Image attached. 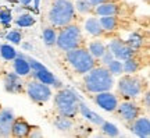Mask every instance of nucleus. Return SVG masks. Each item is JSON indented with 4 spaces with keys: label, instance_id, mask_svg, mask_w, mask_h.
Masks as SVG:
<instances>
[{
    "label": "nucleus",
    "instance_id": "f257e3e1",
    "mask_svg": "<svg viewBox=\"0 0 150 138\" xmlns=\"http://www.w3.org/2000/svg\"><path fill=\"white\" fill-rule=\"evenodd\" d=\"M85 88L92 94L103 92V91H111L114 87V77L107 70V67H93L85 73Z\"/></svg>",
    "mask_w": 150,
    "mask_h": 138
},
{
    "label": "nucleus",
    "instance_id": "f03ea898",
    "mask_svg": "<svg viewBox=\"0 0 150 138\" xmlns=\"http://www.w3.org/2000/svg\"><path fill=\"white\" fill-rule=\"evenodd\" d=\"M75 7L71 0H54L49 10V21L54 27H64L72 22Z\"/></svg>",
    "mask_w": 150,
    "mask_h": 138
},
{
    "label": "nucleus",
    "instance_id": "7ed1b4c3",
    "mask_svg": "<svg viewBox=\"0 0 150 138\" xmlns=\"http://www.w3.org/2000/svg\"><path fill=\"white\" fill-rule=\"evenodd\" d=\"M65 57L78 74H85L96 66V59L89 53V50L86 48L78 46L75 49H71L68 52H65Z\"/></svg>",
    "mask_w": 150,
    "mask_h": 138
},
{
    "label": "nucleus",
    "instance_id": "20e7f679",
    "mask_svg": "<svg viewBox=\"0 0 150 138\" xmlns=\"http://www.w3.org/2000/svg\"><path fill=\"white\" fill-rule=\"evenodd\" d=\"M79 98L71 89H60L54 95V106L60 114L68 117H75L79 112Z\"/></svg>",
    "mask_w": 150,
    "mask_h": 138
},
{
    "label": "nucleus",
    "instance_id": "39448f33",
    "mask_svg": "<svg viewBox=\"0 0 150 138\" xmlns=\"http://www.w3.org/2000/svg\"><path fill=\"white\" fill-rule=\"evenodd\" d=\"M60 28L61 29H60V32L57 34V38H56V45L60 50L68 52L71 49L81 46L83 38H82V32H81V28L78 25L68 24V25H64V27Z\"/></svg>",
    "mask_w": 150,
    "mask_h": 138
},
{
    "label": "nucleus",
    "instance_id": "423d86ee",
    "mask_svg": "<svg viewBox=\"0 0 150 138\" xmlns=\"http://www.w3.org/2000/svg\"><path fill=\"white\" fill-rule=\"evenodd\" d=\"M143 91V81L134 74H127L118 81V92L125 99H132L139 96Z\"/></svg>",
    "mask_w": 150,
    "mask_h": 138
},
{
    "label": "nucleus",
    "instance_id": "0eeeda50",
    "mask_svg": "<svg viewBox=\"0 0 150 138\" xmlns=\"http://www.w3.org/2000/svg\"><path fill=\"white\" fill-rule=\"evenodd\" d=\"M25 89H27L29 99H32L35 103H45L52 98V89L49 88V85L43 84L38 80L28 81Z\"/></svg>",
    "mask_w": 150,
    "mask_h": 138
},
{
    "label": "nucleus",
    "instance_id": "6e6552de",
    "mask_svg": "<svg viewBox=\"0 0 150 138\" xmlns=\"http://www.w3.org/2000/svg\"><path fill=\"white\" fill-rule=\"evenodd\" d=\"M115 110H117L118 116L122 119L124 122L127 123H132L136 119V117L140 114V109L139 106L136 105V103H134V102L131 101H124V102H118L117 107H115Z\"/></svg>",
    "mask_w": 150,
    "mask_h": 138
},
{
    "label": "nucleus",
    "instance_id": "1a4fd4ad",
    "mask_svg": "<svg viewBox=\"0 0 150 138\" xmlns=\"http://www.w3.org/2000/svg\"><path fill=\"white\" fill-rule=\"evenodd\" d=\"M108 50L114 54V57H117L118 60H127L129 57L135 56V50L132 48H129L125 41H121L118 38H114L110 45H108Z\"/></svg>",
    "mask_w": 150,
    "mask_h": 138
},
{
    "label": "nucleus",
    "instance_id": "9d476101",
    "mask_svg": "<svg viewBox=\"0 0 150 138\" xmlns=\"http://www.w3.org/2000/svg\"><path fill=\"white\" fill-rule=\"evenodd\" d=\"M95 102L97 103V106H100L103 110L106 112H115V107L118 105L117 96L111 94L110 91L97 92L95 95Z\"/></svg>",
    "mask_w": 150,
    "mask_h": 138
},
{
    "label": "nucleus",
    "instance_id": "9b49d317",
    "mask_svg": "<svg viewBox=\"0 0 150 138\" xmlns=\"http://www.w3.org/2000/svg\"><path fill=\"white\" fill-rule=\"evenodd\" d=\"M14 112L11 109H0V135L1 137H10L11 127L14 123Z\"/></svg>",
    "mask_w": 150,
    "mask_h": 138
},
{
    "label": "nucleus",
    "instance_id": "f8f14e48",
    "mask_svg": "<svg viewBox=\"0 0 150 138\" xmlns=\"http://www.w3.org/2000/svg\"><path fill=\"white\" fill-rule=\"evenodd\" d=\"M131 130L135 135H138L139 138H149L150 137V120L149 117L142 116L136 117L134 122L131 123Z\"/></svg>",
    "mask_w": 150,
    "mask_h": 138
},
{
    "label": "nucleus",
    "instance_id": "ddd939ff",
    "mask_svg": "<svg viewBox=\"0 0 150 138\" xmlns=\"http://www.w3.org/2000/svg\"><path fill=\"white\" fill-rule=\"evenodd\" d=\"M4 88L10 94H20L24 89V82L17 73H8L4 75Z\"/></svg>",
    "mask_w": 150,
    "mask_h": 138
},
{
    "label": "nucleus",
    "instance_id": "4468645a",
    "mask_svg": "<svg viewBox=\"0 0 150 138\" xmlns=\"http://www.w3.org/2000/svg\"><path fill=\"white\" fill-rule=\"evenodd\" d=\"M13 61H14V73H17L20 77H25L31 73V67L28 63V56H25L24 53L17 52V56Z\"/></svg>",
    "mask_w": 150,
    "mask_h": 138
},
{
    "label": "nucleus",
    "instance_id": "2eb2a0df",
    "mask_svg": "<svg viewBox=\"0 0 150 138\" xmlns=\"http://www.w3.org/2000/svg\"><path fill=\"white\" fill-rule=\"evenodd\" d=\"M31 126L28 124L27 120L24 119H14V123H13V127H11V135L17 138H25L28 137V134L31 131Z\"/></svg>",
    "mask_w": 150,
    "mask_h": 138
},
{
    "label": "nucleus",
    "instance_id": "dca6fc26",
    "mask_svg": "<svg viewBox=\"0 0 150 138\" xmlns=\"http://www.w3.org/2000/svg\"><path fill=\"white\" fill-rule=\"evenodd\" d=\"M33 77H35V80L40 81V82H43V84H46V85H53V87H57V88L61 87V82H60L47 69L39 70V71H33Z\"/></svg>",
    "mask_w": 150,
    "mask_h": 138
},
{
    "label": "nucleus",
    "instance_id": "f3484780",
    "mask_svg": "<svg viewBox=\"0 0 150 138\" xmlns=\"http://www.w3.org/2000/svg\"><path fill=\"white\" fill-rule=\"evenodd\" d=\"M120 9H118V6L115 3H112V1H104L102 4H99L95 7V13H96L97 16H117Z\"/></svg>",
    "mask_w": 150,
    "mask_h": 138
},
{
    "label": "nucleus",
    "instance_id": "a211bd4d",
    "mask_svg": "<svg viewBox=\"0 0 150 138\" xmlns=\"http://www.w3.org/2000/svg\"><path fill=\"white\" fill-rule=\"evenodd\" d=\"M85 31L88 34H91L92 36H100L103 35V28L100 25V21L96 17H91L85 21Z\"/></svg>",
    "mask_w": 150,
    "mask_h": 138
},
{
    "label": "nucleus",
    "instance_id": "6ab92c4d",
    "mask_svg": "<svg viewBox=\"0 0 150 138\" xmlns=\"http://www.w3.org/2000/svg\"><path fill=\"white\" fill-rule=\"evenodd\" d=\"M79 112H81V114L85 117L86 120H89V122H92L93 124H96V126H100L104 120H103L102 117L99 116L97 113H95V112H92L89 107L86 106L83 102H79Z\"/></svg>",
    "mask_w": 150,
    "mask_h": 138
},
{
    "label": "nucleus",
    "instance_id": "aec40b11",
    "mask_svg": "<svg viewBox=\"0 0 150 138\" xmlns=\"http://www.w3.org/2000/svg\"><path fill=\"white\" fill-rule=\"evenodd\" d=\"M54 126L57 130L60 131H70L72 126H74V122H72V117L64 116V114H59V116L54 119Z\"/></svg>",
    "mask_w": 150,
    "mask_h": 138
},
{
    "label": "nucleus",
    "instance_id": "412c9836",
    "mask_svg": "<svg viewBox=\"0 0 150 138\" xmlns=\"http://www.w3.org/2000/svg\"><path fill=\"white\" fill-rule=\"evenodd\" d=\"M99 21H100V25L104 32H112L117 29L118 20L115 16H103L99 18Z\"/></svg>",
    "mask_w": 150,
    "mask_h": 138
},
{
    "label": "nucleus",
    "instance_id": "4be33fe9",
    "mask_svg": "<svg viewBox=\"0 0 150 138\" xmlns=\"http://www.w3.org/2000/svg\"><path fill=\"white\" fill-rule=\"evenodd\" d=\"M106 46H104V43L100 42V41H92L89 45H88V50H89V53L93 56L95 59H100L103 56V53L106 52Z\"/></svg>",
    "mask_w": 150,
    "mask_h": 138
},
{
    "label": "nucleus",
    "instance_id": "5701e85b",
    "mask_svg": "<svg viewBox=\"0 0 150 138\" xmlns=\"http://www.w3.org/2000/svg\"><path fill=\"white\" fill-rule=\"evenodd\" d=\"M139 63H138V60L135 57H129L127 60H124L122 63V71L125 74H135V73H138V70H139Z\"/></svg>",
    "mask_w": 150,
    "mask_h": 138
},
{
    "label": "nucleus",
    "instance_id": "b1692460",
    "mask_svg": "<svg viewBox=\"0 0 150 138\" xmlns=\"http://www.w3.org/2000/svg\"><path fill=\"white\" fill-rule=\"evenodd\" d=\"M125 42H127V45H128L129 48H132L135 52H136V50H139V49L142 48V45H143V38H142V35L134 32V34L129 35L128 39H127Z\"/></svg>",
    "mask_w": 150,
    "mask_h": 138
},
{
    "label": "nucleus",
    "instance_id": "393cba45",
    "mask_svg": "<svg viewBox=\"0 0 150 138\" xmlns=\"http://www.w3.org/2000/svg\"><path fill=\"white\" fill-rule=\"evenodd\" d=\"M56 38H57V32L54 28H45L43 29V41L47 46H54L56 45Z\"/></svg>",
    "mask_w": 150,
    "mask_h": 138
},
{
    "label": "nucleus",
    "instance_id": "a878e982",
    "mask_svg": "<svg viewBox=\"0 0 150 138\" xmlns=\"http://www.w3.org/2000/svg\"><path fill=\"white\" fill-rule=\"evenodd\" d=\"M107 67V70L111 73L112 75H121L124 74L122 71V61H120L118 59H112L111 61L106 66Z\"/></svg>",
    "mask_w": 150,
    "mask_h": 138
},
{
    "label": "nucleus",
    "instance_id": "bb28decb",
    "mask_svg": "<svg viewBox=\"0 0 150 138\" xmlns=\"http://www.w3.org/2000/svg\"><path fill=\"white\" fill-rule=\"evenodd\" d=\"M0 54L4 60H14L17 56V50L10 45H1L0 46Z\"/></svg>",
    "mask_w": 150,
    "mask_h": 138
},
{
    "label": "nucleus",
    "instance_id": "cd10ccee",
    "mask_svg": "<svg viewBox=\"0 0 150 138\" xmlns=\"http://www.w3.org/2000/svg\"><path fill=\"white\" fill-rule=\"evenodd\" d=\"M100 128H102L103 133L106 134V135H108V137H117L118 134H120L117 126H115V124H112V123L103 122L102 124H100Z\"/></svg>",
    "mask_w": 150,
    "mask_h": 138
},
{
    "label": "nucleus",
    "instance_id": "c85d7f7f",
    "mask_svg": "<svg viewBox=\"0 0 150 138\" xmlns=\"http://www.w3.org/2000/svg\"><path fill=\"white\" fill-rule=\"evenodd\" d=\"M16 24L18 27L21 28H25V27H31L35 24V18H33L31 14H21V16L17 18Z\"/></svg>",
    "mask_w": 150,
    "mask_h": 138
},
{
    "label": "nucleus",
    "instance_id": "c756f323",
    "mask_svg": "<svg viewBox=\"0 0 150 138\" xmlns=\"http://www.w3.org/2000/svg\"><path fill=\"white\" fill-rule=\"evenodd\" d=\"M74 7L81 14H88L92 11V4L89 3V0H76Z\"/></svg>",
    "mask_w": 150,
    "mask_h": 138
},
{
    "label": "nucleus",
    "instance_id": "7c9ffc66",
    "mask_svg": "<svg viewBox=\"0 0 150 138\" xmlns=\"http://www.w3.org/2000/svg\"><path fill=\"white\" fill-rule=\"evenodd\" d=\"M6 39L10 41L11 43H14V45H18V43H21L22 35H21V32H18V31H10L6 35Z\"/></svg>",
    "mask_w": 150,
    "mask_h": 138
},
{
    "label": "nucleus",
    "instance_id": "2f4dec72",
    "mask_svg": "<svg viewBox=\"0 0 150 138\" xmlns=\"http://www.w3.org/2000/svg\"><path fill=\"white\" fill-rule=\"evenodd\" d=\"M28 63H29V67H31V71L46 70V67H45L42 63H39L38 60H35V59H32V57H28Z\"/></svg>",
    "mask_w": 150,
    "mask_h": 138
},
{
    "label": "nucleus",
    "instance_id": "473e14b6",
    "mask_svg": "<svg viewBox=\"0 0 150 138\" xmlns=\"http://www.w3.org/2000/svg\"><path fill=\"white\" fill-rule=\"evenodd\" d=\"M112 59H114V54H112L111 52L108 50V49H106V52L103 53V56L100 57V60H102V63L104 64V66H107V64L111 61Z\"/></svg>",
    "mask_w": 150,
    "mask_h": 138
},
{
    "label": "nucleus",
    "instance_id": "72a5a7b5",
    "mask_svg": "<svg viewBox=\"0 0 150 138\" xmlns=\"http://www.w3.org/2000/svg\"><path fill=\"white\" fill-rule=\"evenodd\" d=\"M0 21L4 22V24H8L11 22V13L8 10H1L0 11Z\"/></svg>",
    "mask_w": 150,
    "mask_h": 138
},
{
    "label": "nucleus",
    "instance_id": "f704fd0d",
    "mask_svg": "<svg viewBox=\"0 0 150 138\" xmlns=\"http://www.w3.org/2000/svg\"><path fill=\"white\" fill-rule=\"evenodd\" d=\"M145 106H146V109L149 110V107H150V94L149 92L145 94Z\"/></svg>",
    "mask_w": 150,
    "mask_h": 138
},
{
    "label": "nucleus",
    "instance_id": "c9c22d12",
    "mask_svg": "<svg viewBox=\"0 0 150 138\" xmlns=\"http://www.w3.org/2000/svg\"><path fill=\"white\" fill-rule=\"evenodd\" d=\"M104 1H108V0H89V3L92 4V7H96V6L102 4V3H104Z\"/></svg>",
    "mask_w": 150,
    "mask_h": 138
},
{
    "label": "nucleus",
    "instance_id": "e433bc0d",
    "mask_svg": "<svg viewBox=\"0 0 150 138\" xmlns=\"http://www.w3.org/2000/svg\"><path fill=\"white\" fill-rule=\"evenodd\" d=\"M22 48L25 49V50H28V49L32 50V45H29V43H22Z\"/></svg>",
    "mask_w": 150,
    "mask_h": 138
},
{
    "label": "nucleus",
    "instance_id": "4c0bfd02",
    "mask_svg": "<svg viewBox=\"0 0 150 138\" xmlns=\"http://www.w3.org/2000/svg\"><path fill=\"white\" fill-rule=\"evenodd\" d=\"M20 3L24 4V6H28L29 3H32V0H20Z\"/></svg>",
    "mask_w": 150,
    "mask_h": 138
},
{
    "label": "nucleus",
    "instance_id": "58836bf2",
    "mask_svg": "<svg viewBox=\"0 0 150 138\" xmlns=\"http://www.w3.org/2000/svg\"><path fill=\"white\" fill-rule=\"evenodd\" d=\"M39 6H40V0H35V7H39Z\"/></svg>",
    "mask_w": 150,
    "mask_h": 138
},
{
    "label": "nucleus",
    "instance_id": "ea45409f",
    "mask_svg": "<svg viewBox=\"0 0 150 138\" xmlns=\"http://www.w3.org/2000/svg\"><path fill=\"white\" fill-rule=\"evenodd\" d=\"M3 73V67H1V64H0V74Z\"/></svg>",
    "mask_w": 150,
    "mask_h": 138
},
{
    "label": "nucleus",
    "instance_id": "a19ab883",
    "mask_svg": "<svg viewBox=\"0 0 150 138\" xmlns=\"http://www.w3.org/2000/svg\"><path fill=\"white\" fill-rule=\"evenodd\" d=\"M0 109H1V105H0Z\"/></svg>",
    "mask_w": 150,
    "mask_h": 138
},
{
    "label": "nucleus",
    "instance_id": "79ce46f5",
    "mask_svg": "<svg viewBox=\"0 0 150 138\" xmlns=\"http://www.w3.org/2000/svg\"><path fill=\"white\" fill-rule=\"evenodd\" d=\"M0 46H1V43H0Z\"/></svg>",
    "mask_w": 150,
    "mask_h": 138
},
{
    "label": "nucleus",
    "instance_id": "37998d69",
    "mask_svg": "<svg viewBox=\"0 0 150 138\" xmlns=\"http://www.w3.org/2000/svg\"><path fill=\"white\" fill-rule=\"evenodd\" d=\"M0 137H1V135H0Z\"/></svg>",
    "mask_w": 150,
    "mask_h": 138
}]
</instances>
